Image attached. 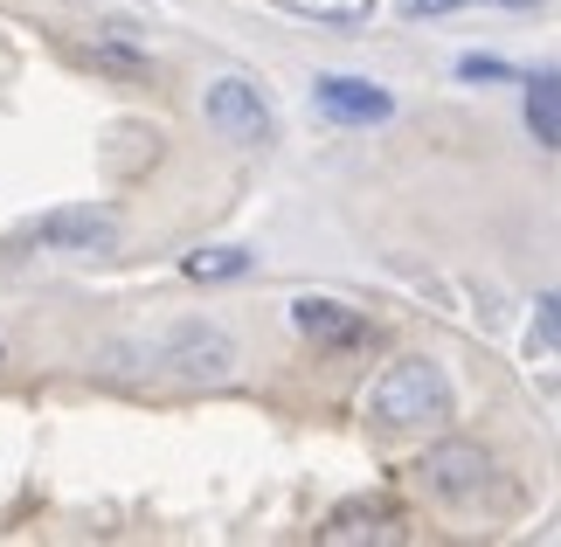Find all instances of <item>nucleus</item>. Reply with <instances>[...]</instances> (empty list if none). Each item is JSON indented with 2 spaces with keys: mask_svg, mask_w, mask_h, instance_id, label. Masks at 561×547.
Here are the masks:
<instances>
[{
  "mask_svg": "<svg viewBox=\"0 0 561 547\" xmlns=\"http://www.w3.org/2000/svg\"><path fill=\"white\" fill-rule=\"evenodd\" d=\"M458 409V396H450V375L430 354H402L388 361L375 388H368V415L381 430H423V423H444V415Z\"/></svg>",
  "mask_w": 561,
  "mask_h": 547,
  "instance_id": "nucleus-1",
  "label": "nucleus"
},
{
  "mask_svg": "<svg viewBox=\"0 0 561 547\" xmlns=\"http://www.w3.org/2000/svg\"><path fill=\"white\" fill-rule=\"evenodd\" d=\"M160 361L174 367L181 381L215 388V381H229V375H236V340L222 333V326H208V319H181L174 333L160 340Z\"/></svg>",
  "mask_w": 561,
  "mask_h": 547,
  "instance_id": "nucleus-2",
  "label": "nucleus"
},
{
  "mask_svg": "<svg viewBox=\"0 0 561 547\" xmlns=\"http://www.w3.org/2000/svg\"><path fill=\"white\" fill-rule=\"evenodd\" d=\"M202 112H208L215 133L236 139V146H271V133H277L271 104L256 98V83H250V77H215V83H208V98H202Z\"/></svg>",
  "mask_w": 561,
  "mask_h": 547,
  "instance_id": "nucleus-3",
  "label": "nucleus"
},
{
  "mask_svg": "<svg viewBox=\"0 0 561 547\" xmlns=\"http://www.w3.org/2000/svg\"><path fill=\"white\" fill-rule=\"evenodd\" d=\"M35 243L70 250V257H104V250H118V215L112 208H49L35 223Z\"/></svg>",
  "mask_w": 561,
  "mask_h": 547,
  "instance_id": "nucleus-4",
  "label": "nucleus"
},
{
  "mask_svg": "<svg viewBox=\"0 0 561 547\" xmlns=\"http://www.w3.org/2000/svg\"><path fill=\"white\" fill-rule=\"evenodd\" d=\"M312 112L333 118V125H381V118H396V98H388L381 83H368V77H319L312 83Z\"/></svg>",
  "mask_w": 561,
  "mask_h": 547,
  "instance_id": "nucleus-5",
  "label": "nucleus"
},
{
  "mask_svg": "<svg viewBox=\"0 0 561 547\" xmlns=\"http://www.w3.org/2000/svg\"><path fill=\"white\" fill-rule=\"evenodd\" d=\"M485 471H492V457L479 451V444H437V451H423V486L430 492H444V499H471L485 486Z\"/></svg>",
  "mask_w": 561,
  "mask_h": 547,
  "instance_id": "nucleus-6",
  "label": "nucleus"
},
{
  "mask_svg": "<svg viewBox=\"0 0 561 547\" xmlns=\"http://www.w3.org/2000/svg\"><path fill=\"white\" fill-rule=\"evenodd\" d=\"M291 326L319 346H360L368 340V319L347 312L340 298H291Z\"/></svg>",
  "mask_w": 561,
  "mask_h": 547,
  "instance_id": "nucleus-7",
  "label": "nucleus"
},
{
  "mask_svg": "<svg viewBox=\"0 0 561 547\" xmlns=\"http://www.w3.org/2000/svg\"><path fill=\"white\" fill-rule=\"evenodd\" d=\"M271 8L291 21H312V29H333V35H360L375 21V0H271Z\"/></svg>",
  "mask_w": 561,
  "mask_h": 547,
  "instance_id": "nucleus-8",
  "label": "nucleus"
},
{
  "mask_svg": "<svg viewBox=\"0 0 561 547\" xmlns=\"http://www.w3.org/2000/svg\"><path fill=\"white\" fill-rule=\"evenodd\" d=\"M527 125H534L541 146H561V77L554 70L527 77Z\"/></svg>",
  "mask_w": 561,
  "mask_h": 547,
  "instance_id": "nucleus-9",
  "label": "nucleus"
},
{
  "mask_svg": "<svg viewBox=\"0 0 561 547\" xmlns=\"http://www.w3.org/2000/svg\"><path fill=\"white\" fill-rule=\"evenodd\" d=\"M250 264H256L250 250H236V243H222V250H194V257H187L181 271H187L194 284H229V277H250Z\"/></svg>",
  "mask_w": 561,
  "mask_h": 547,
  "instance_id": "nucleus-10",
  "label": "nucleus"
},
{
  "mask_svg": "<svg viewBox=\"0 0 561 547\" xmlns=\"http://www.w3.org/2000/svg\"><path fill=\"white\" fill-rule=\"evenodd\" d=\"M402 21H437V14H458V8H541V0H396Z\"/></svg>",
  "mask_w": 561,
  "mask_h": 547,
  "instance_id": "nucleus-11",
  "label": "nucleus"
},
{
  "mask_svg": "<svg viewBox=\"0 0 561 547\" xmlns=\"http://www.w3.org/2000/svg\"><path fill=\"white\" fill-rule=\"evenodd\" d=\"M91 56H98V62H112V70H125V77H146V70H153V62H146V56H133V49H118V42H98Z\"/></svg>",
  "mask_w": 561,
  "mask_h": 547,
  "instance_id": "nucleus-12",
  "label": "nucleus"
},
{
  "mask_svg": "<svg viewBox=\"0 0 561 547\" xmlns=\"http://www.w3.org/2000/svg\"><path fill=\"white\" fill-rule=\"evenodd\" d=\"M458 77H465V83H479V77H513V70H506L500 56H465V62H458Z\"/></svg>",
  "mask_w": 561,
  "mask_h": 547,
  "instance_id": "nucleus-13",
  "label": "nucleus"
},
{
  "mask_svg": "<svg viewBox=\"0 0 561 547\" xmlns=\"http://www.w3.org/2000/svg\"><path fill=\"white\" fill-rule=\"evenodd\" d=\"M541 354H554V298H541Z\"/></svg>",
  "mask_w": 561,
  "mask_h": 547,
  "instance_id": "nucleus-14",
  "label": "nucleus"
}]
</instances>
